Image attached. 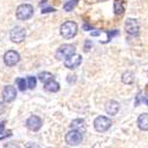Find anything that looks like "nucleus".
I'll use <instances>...</instances> for the list:
<instances>
[{
    "label": "nucleus",
    "instance_id": "1",
    "mask_svg": "<svg viewBox=\"0 0 148 148\" xmlns=\"http://www.w3.org/2000/svg\"><path fill=\"white\" fill-rule=\"evenodd\" d=\"M77 33V24L73 21H65L60 26V34L66 39H70L75 37Z\"/></svg>",
    "mask_w": 148,
    "mask_h": 148
},
{
    "label": "nucleus",
    "instance_id": "2",
    "mask_svg": "<svg viewBox=\"0 0 148 148\" xmlns=\"http://www.w3.org/2000/svg\"><path fill=\"white\" fill-rule=\"evenodd\" d=\"M76 52V47L75 45H71V44H64L59 46V49L56 52V58L59 59V60H64L66 59L68 57L72 56L73 53Z\"/></svg>",
    "mask_w": 148,
    "mask_h": 148
},
{
    "label": "nucleus",
    "instance_id": "3",
    "mask_svg": "<svg viewBox=\"0 0 148 148\" xmlns=\"http://www.w3.org/2000/svg\"><path fill=\"white\" fill-rule=\"evenodd\" d=\"M16 14L19 20H27L33 16V7L29 4H21L18 6Z\"/></svg>",
    "mask_w": 148,
    "mask_h": 148
},
{
    "label": "nucleus",
    "instance_id": "4",
    "mask_svg": "<svg viewBox=\"0 0 148 148\" xmlns=\"http://www.w3.org/2000/svg\"><path fill=\"white\" fill-rule=\"evenodd\" d=\"M110 126H112V121L106 116H98L94 121V127L98 133L107 132L110 128Z\"/></svg>",
    "mask_w": 148,
    "mask_h": 148
},
{
    "label": "nucleus",
    "instance_id": "5",
    "mask_svg": "<svg viewBox=\"0 0 148 148\" xmlns=\"http://www.w3.org/2000/svg\"><path fill=\"white\" fill-rule=\"evenodd\" d=\"M25 37H26V32L24 30L21 26H14L13 29L11 30L10 32V38L13 43H21L25 40Z\"/></svg>",
    "mask_w": 148,
    "mask_h": 148
},
{
    "label": "nucleus",
    "instance_id": "6",
    "mask_svg": "<svg viewBox=\"0 0 148 148\" xmlns=\"http://www.w3.org/2000/svg\"><path fill=\"white\" fill-rule=\"evenodd\" d=\"M83 133L78 132V130H75V129H72L70 130L68 134H66V136H65V141L69 146H77L82 142L83 140Z\"/></svg>",
    "mask_w": 148,
    "mask_h": 148
},
{
    "label": "nucleus",
    "instance_id": "7",
    "mask_svg": "<svg viewBox=\"0 0 148 148\" xmlns=\"http://www.w3.org/2000/svg\"><path fill=\"white\" fill-rule=\"evenodd\" d=\"M19 60H20V55L14 50H8L4 55V63L7 66H13V65L18 64Z\"/></svg>",
    "mask_w": 148,
    "mask_h": 148
},
{
    "label": "nucleus",
    "instance_id": "8",
    "mask_svg": "<svg viewBox=\"0 0 148 148\" xmlns=\"http://www.w3.org/2000/svg\"><path fill=\"white\" fill-rule=\"evenodd\" d=\"M81 63H82V56L75 55V53H73L72 56H70V57H68L66 59H64V65L68 69H71V70L78 68L81 65Z\"/></svg>",
    "mask_w": 148,
    "mask_h": 148
},
{
    "label": "nucleus",
    "instance_id": "9",
    "mask_svg": "<svg viewBox=\"0 0 148 148\" xmlns=\"http://www.w3.org/2000/svg\"><path fill=\"white\" fill-rule=\"evenodd\" d=\"M42 126H43V121H42L40 117H38V116L32 115V116H30V117L27 119V121H26V127H27L30 130H32V132L39 130V129L42 128Z\"/></svg>",
    "mask_w": 148,
    "mask_h": 148
},
{
    "label": "nucleus",
    "instance_id": "10",
    "mask_svg": "<svg viewBox=\"0 0 148 148\" xmlns=\"http://www.w3.org/2000/svg\"><path fill=\"white\" fill-rule=\"evenodd\" d=\"M125 29L129 34H138L140 31V26H139V23L138 20H135L133 18H128L125 23Z\"/></svg>",
    "mask_w": 148,
    "mask_h": 148
},
{
    "label": "nucleus",
    "instance_id": "11",
    "mask_svg": "<svg viewBox=\"0 0 148 148\" xmlns=\"http://www.w3.org/2000/svg\"><path fill=\"white\" fill-rule=\"evenodd\" d=\"M17 97V90L12 85H6L3 89V98L5 102H12L14 101Z\"/></svg>",
    "mask_w": 148,
    "mask_h": 148
},
{
    "label": "nucleus",
    "instance_id": "12",
    "mask_svg": "<svg viewBox=\"0 0 148 148\" xmlns=\"http://www.w3.org/2000/svg\"><path fill=\"white\" fill-rule=\"evenodd\" d=\"M104 109H106L107 114H109V115H116L117 112H119V109H120V104L116 101H114V100H110V101H108L106 103Z\"/></svg>",
    "mask_w": 148,
    "mask_h": 148
},
{
    "label": "nucleus",
    "instance_id": "13",
    "mask_svg": "<svg viewBox=\"0 0 148 148\" xmlns=\"http://www.w3.org/2000/svg\"><path fill=\"white\" fill-rule=\"evenodd\" d=\"M71 129H75V130H78L81 133H84L85 130H87V125H85V121L82 120V119H76V120H73L71 122V125H70Z\"/></svg>",
    "mask_w": 148,
    "mask_h": 148
},
{
    "label": "nucleus",
    "instance_id": "14",
    "mask_svg": "<svg viewBox=\"0 0 148 148\" xmlns=\"http://www.w3.org/2000/svg\"><path fill=\"white\" fill-rule=\"evenodd\" d=\"M138 126L141 130H148V114H141L139 116Z\"/></svg>",
    "mask_w": 148,
    "mask_h": 148
},
{
    "label": "nucleus",
    "instance_id": "15",
    "mask_svg": "<svg viewBox=\"0 0 148 148\" xmlns=\"http://www.w3.org/2000/svg\"><path fill=\"white\" fill-rule=\"evenodd\" d=\"M45 90L46 91H49V92H57L58 90H59V84L56 82V81H53V79H51V81H49L47 83H45Z\"/></svg>",
    "mask_w": 148,
    "mask_h": 148
},
{
    "label": "nucleus",
    "instance_id": "16",
    "mask_svg": "<svg viewBox=\"0 0 148 148\" xmlns=\"http://www.w3.org/2000/svg\"><path fill=\"white\" fill-rule=\"evenodd\" d=\"M114 12L117 16L123 14V12H125V4L122 3V0H115L114 1Z\"/></svg>",
    "mask_w": 148,
    "mask_h": 148
},
{
    "label": "nucleus",
    "instance_id": "17",
    "mask_svg": "<svg viewBox=\"0 0 148 148\" xmlns=\"http://www.w3.org/2000/svg\"><path fill=\"white\" fill-rule=\"evenodd\" d=\"M134 73L130 71H126L125 73L122 75V82L125 84H132L134 82Z\"/></svg>",
    "mask_w": 148,
    "mask_h": 148
},
{
    "label": "nucleus",
    "instance_id": "18",
    "mask_svg": "<svg viewBox=\"0 0 148 148\" xmlns=\"http://www.w3.org/2000/svg\"><path fill=\"white\" fill-rule=\"evenodd\" d=\"M38 78H39L40 82L47 83L49 81H51V79L53 78V75H52V73H50V72H47V71H44V72H40V73H39Z\"/></svg>",
    "mask_w": 148,
    "mask_h": 148
},
{
    "label": "nucleus",
    "instance_id": "19",
    "mask_svg": "<svg viewBox=\"0 0 148 148\" xmlns=\"http://www.w3.org/2000/svg\"><path fill=\"white\" fill-rule=\"evenodd\" d=\"M17 84H18V88L20 91H25L26 89V81L25 78H18L17 79Z\"/></svg>",
    "mask_w": 148,
    "mask_h": 148
},
{
    "label": "nucleus",
    "instance_id": "20",
    "mask_svg": "<svg viewBox=\"0 0 148 148\" xmlns=\"http://www.w3.org/2000/svg\"><path fill=\"white\" fill-rule=\"evenodd\" d=\"M77 1H78V0H71V1L66 3V4L64 5V10H65V11H68V12L72 11V8L77 5Z\"/></svg>",
    "mask_w": 148,
    "mask_h": 148
},
{
    "label": "nucleus",
    "instance_id": "21",
    "mask_svg": "<svg viewBox=\"0 0 148 148\" xmlns=\"http://www.w3.org/2000/svg\"><path fill=\"white\" fill-rule=\"evenodd\" d=\"M36 83H37V81H36V77H32V76H30V77L27 78V84H29V88H30V89H33V88L36 87Z\"/></svg>",
    "mask_w": 148,
    "mask_h": 148
},
{
    "label": "nucleus",
    "instance_id": "22",
    "mask_svg": "<svg viewBox=\"0 0 148 148\" xmlns=\"http://www.w3.org/2000/svg\"><path fill=\"white\" fill-rule=\"evenodd\" d=\"M68 82L69 83H75L76 82V76L75 75H69L68 76Z\"/></svg>",
    "mask_w": 148,
    "mask_h": 148
},
{
    "label": "nucleus",
    "instance_id": "23",
    "mask_svg": "<svg viewBox=\"0 0 148 148\" xmlns=\"http://www.w3.org/2000/svg\"><path fill=\"white\" fill-rule=\"evenodd\" d=\"M49 12H55V8H50V7H47V8H43L42 10V13H49Z\"/></svg>",
    "mask_w": 148,
    "mask_h": 148
},
{
    "label": "nucleus",
    "instance_id": "24",
    "mask_svg": "<svg viewBox=\"0 0 148 148\" xmlns=\"http://www.w3.org/2000/svg\"><path fill=\"white\" fill-rule=\"evenodd\" d=\"M90 45H91V42H90V40L85 42V47H84V51H85V52L89 51V46H90Z\"/></svg>",
    "mask_w": 148,
    "mask_h": 148
},
{
    "label": "nucleus",
    "instance_id": "25",
    "mask_svg": "<svg viewBox=\"0 0 148 148\" xmlns=\"http://www.w3.org/2000/svg\"><path fill=\"white\" fill-rule=\"evenodd\" d=\"M5 130V122H1L0 123V134H3Z\"/></svg>",
    "mask_w": 148,
    "mask_h": 148
}]
</instances>
